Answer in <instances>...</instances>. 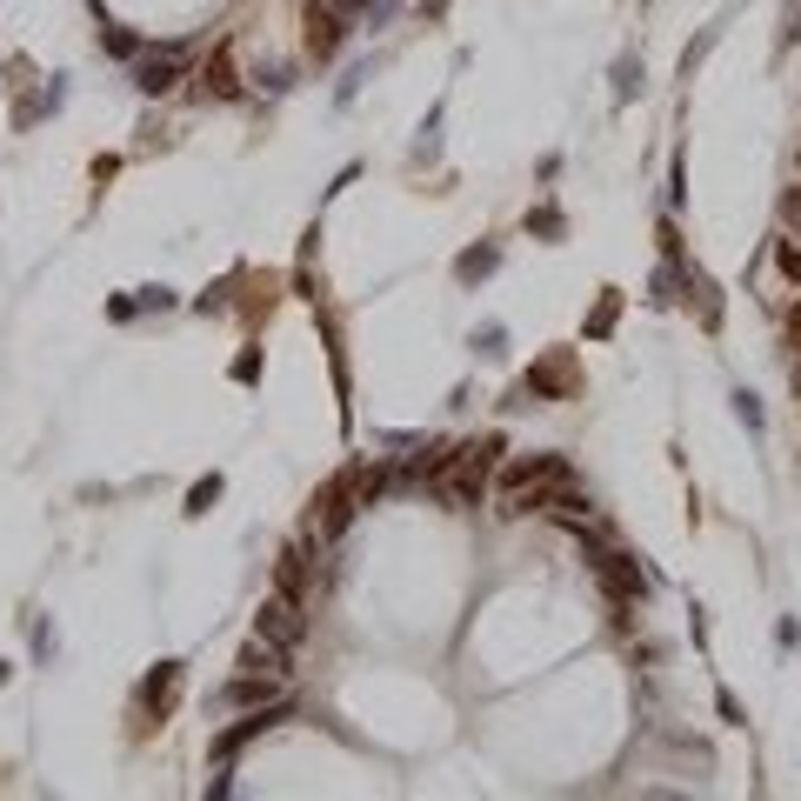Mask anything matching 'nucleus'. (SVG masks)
Returning <instances> with one entry per match:
<instances>
[{
    "label": "nucleus",
    "mask_w": 801,
    "mask_h": 801,
    "mask_svg": "<svg viewBox=\"0 0 801 801\" xmlns=\"http://www.w3.org/2000/svg\"><path fill=\"white\" fill-rule=\"evenodd\" d=\"M575 481V467H568V454H521V461H508L501 467V481H495V501H501V515H548L554 508V495Z\"/></svg>",
    "instance_id": "1"
},
{
    "label": "nucleus",
    "mask_w": 801,
    "mask_h": 801,
    "mask_svg": "<svg viewBox=\"0 0 801 801\" xmlns=\"http://www.w3.org/2000/svg\"><path fill=\"white\" fill-rule=\"evenodd\" d=\"M301 27H307V60H335L341 41H348V14L335 8V0H307Z\"/></svg>",
    "instance_id": "2"
},
{
    "label": "nucleus",
    "mask_w": 801,
    "mask_h": 801,
    "mask_svg": "<svg viewBox=\"0 0 801 801\" xmlns=\"http://www.w3.org/2000/svg\"><path fill=\"white\" fill-rule=\"evenodd\" d=\"M255 634H268V641H281V648H301V634H307V614H301V595H268L261 601V614H255Z\"/></svg>",
    "instance_id": "3"
},
{
    "label": "nucleus",
    "mask_w": 801,
    "mask_h": 801,
    "mask_svg": "<svg viewBox=\"0 0 801 801\" xmlns=\"http://www.w3.org/2000/svg\"><path fill=\"white\" fill-rule=\"evenodd\" d=\"M287 695V675H248L240 668L227 688H214V708H274Z\"/></svg>",
    "instance_id": "4"
},
{
    "label": "nucleus",
    "mask_w": 801,
    "mask_h": 801,
    "mask_svg": "<svg viewBox=\"0 0 801 801\" xmlns=\"http://www.w3.org/2000/svg\"><path fill=\"white\" fill-rule=\"evenodd\" d=\"M588 561H595V575L608 582V595H614V601H634L641 588H648V575L628 568V554H621V548H588Z\"/></svg>",
    "instance_id": "5"
},
{
    "label": "nucleus",
    "mask_w": 801,
    "mask_h": 801,
    "mask_svg": "<svg viewBox=\"0 0 801 801\" xmlns=\"http://www.w3.org/2000/svg\"><path fill=\"white\" fill-rule=\"evenodd\" d=\"M181 74H188V54H181V47H168V54H147V60L134 67V88H140V94H168Z\"/></svg>",
    "instance_id": "6"
},
{
    "label": "nucleus",
    "mask_w": 801,
    "mask_h": 801,
    "mask_svg": "<svg viewBox=\"0 0 801 801\" xmlns=\"http://www.w3.org/2000/svg\"><path fill=\"white\" fill-rule=\"evenodd\" d=\"M201 94L207 101H240V74H234V47L227 41L201 60Z\"/></svg>",
    "instance_id": "7"
},
{
    "label": "nucleus",
    "mask_w": 801,
    "mask_h": 801,
    "mask_svg": "<svg viewBox=\"0 0 801 801\" xmlns=\"http://www.w3.org/2000/svg\"><path fill=\"white\" fill-rule=\"evenodd\" d=\"M521 387H528L534 400H568V394H575V361H568V354H554V361H541Z\"/></svg>",
    "instance_id": "8"
},
{
    "label": "nucleus",
    "mask_w": 801,
    "mask_h": 801,
    "mask_svg": "<svg viewBox=\"0 0 801 801\" xmlns=\"http://www.w3.org/2000/svg\"><path fill=\"white\" fill-rule=\"evenodd\" d=\"M174 701H181V662H160V668L140 681V708H147V714H168Z\"/></svg>",
    "instance_id": "9"
},
{
    "label": "nucleus",
    "mask_w": 801,
    "mask_h": 801,
    "mask_svg": "<svg viewBox=\"0 0 801 801\" xmlns=\"http://www.w3.org/2000/svg\"><path fill=\"white\" fill-rule=\"evenodd\" d=\"M287 655H294V648H281V641L255 634L248 648H240V668H248V675H294V668H287Z\"/></svg>",
    "instance_id": "10"
},
{
    "label": "nucleus",
    "mask_w": 801,
    "mask_h": 801,
    "mask_svg": "<svg viewBox=\"0 0 801 801\" xmlns=\"http://www.w3.org/2000/svg\"><path fill=\"white\" fill-rule=\"evenodd\" d=\"M495 261H501L495 248H467V255L454 261V274H461V281H481V274H495Z\"/></svg>",
    "instance_id": "11"
},
{
    "label": "nucleus",
    "mask_w": 801,
    "mask_h": 801,
    "mask_svg": "<svg viewBox=\"0 0 801 801\" xmlns=\"http://www.w3.org/2000/svg\"><path fill=\"white\" fill-rule=\"evenodd\" d=\"M301 582H307V548H287L281 554V595H301Z\"/></svg>",
    "instance_id": "12"
},
{
    "label": "nucleus",
    "mask_w": 801,
    "mask_h": 801,
    "mask_svg": "<svg viewBox=\"0 0 801 801\" xmlns=\"http://www.w3.org/2000/svg\"><path fill=\"white\" fill-rule=\"evenodd\" d=\"M775 268H781V281H794V287H801V240H794V234H781V240H775Z\"/></svg>",
    "instance_id": "13"
},
{
    "label": "nucleus",
    "mask_w": 801,
    "mask_h": 801,
    "mask_svg": "<svg viewBox=\"0 0 801 801\" xmlns=\"http://www.w3.org/2000/svg\"><path fill=\"white\" fill-rule=\"evenodd\" d=\"M221 501V474H207V481H194V488H188V515H207Z\"/></svg>",
    "instance_id": "14"
},
{
    "label": "nucleus",
    "mask_w": 801,
    "mask_h": 801,
    "mask_svg": "<svg viewBox=\"0 0 801 801\" xmlns=\"http://www.w3.org/2000/svg\"><path fill=\"white\" fill-rule=\"evenodd\" d=\"M614 314H621V294H601V307H595V320H588V335H608Z\"/></svg>",
    "instance_id": "15"
},
{
    "label": "nucleus",
    "mask_w": 801,
    "mask_h": 801,
    "mask_svg": "<svg viewBox=\"0 0 801 801\" xmlns=\"http://www.w3.org/2000/svg\"><path fill=\"white\" fill-rule=\"evenodd\" d=\"M781 227H788V234H801V188H788V194H781Z\"/></svg>",
    "instance_id": "16"
},
{
    "label": "nucleus",
    "mask_w": 801,
    "mask_h": 801,
    "mask_svg": "<svg viewBox=\"0 0 801 801\" xmlns=\"http://www.w3.org/2000/svg\"><path fill=\"white\" fill-rule=\"evenodd\" d=\"M781 335H788V348H801V301L781 314Z\"/></svg>",
    "instance_id": "17"
},
{
    "label": "nucleus",
    "mask_w": 801,
    "mask_h": 801,
    "mask_svg": "<svg viewBox=\"0 0 801 801\" xmlns=\"http://www.w3.org/2000/svg\"><path fill=\"white\" fill-rule=\"evenodd\" d=\"M101 47H108V54H134V41H127L121 27H101Z\"/></svg>",
    "instance_id": "18"
},
{
    "label": "nucleus",
    "mask_w": 801,
    "mask_h": 801,
    "mask_svg": "<svg viewBox=\"0 0 801 801\" xmlns=\"http://www.w3.org/2000/svg\"><path fill=\"white\" fill-rule=\"evenodd\" d=\"M528 227H541V234H561V214H554V207H541V214H528Z\"/></svg>",
    "instance_id": "19"
},
{
    "label": "nucleus",
    "mask_w": 801,
    "mask_h": 801,
    "mask_svg": "<svg viewBox=\"0 0 801 801\" xmlns=\"http://www.w3.org/2000/svg\"><path fill=\"white\" fill-rule=\"evenodd\" d=\"M335 8H341V14H354V8H361V0H335Z\"/></svg>",
    "instance_id": "20"
},
{
    "label": "nucleus",
    "mask_w": 801,
    "mask_h": 801,
    "mask_svg": "<svg viewBox=\"0 0 801 801\" xmlns=\"http://www.w3.org/2000/svg\"><path fill=\"white\" fill-rule=\"evenodd\" d=\"M8 675H14V668H8V662H0V681H8Z\"/></svg>",
    "instance_id": "21"
},
{
    "label": "nucleus",
    "mask_w": 801,
    "mask_h": 801,
    "mask_svg": "<svg viewBox=\"0 0 801 801\" xmlns=\"http://www.w3.org/2000/svg\"><path fill=\"white\" fill-rule=\"evenodd\" d=\"M794 174H801V147H794Z\"/></svg>",
    "instance_id": "22"
},
{
    "label": "nucleus",
    "mask_w": 801,
    "mask_h": 801,
    "mask_svg": "<svg viewBox=\"0 0 801 801\" xmlns=\"http://www.w3.org/2000/svg\"><path fill=\"white\" fill-rule=\"evenodd\" d=\"M794 387H801V374H794Z\"/></svg>",
    "instance_id": "23"
}]
</instances>
